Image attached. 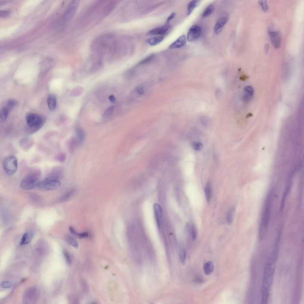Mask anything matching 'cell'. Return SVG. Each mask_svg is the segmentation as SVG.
<instances>
[{
  "label": "cell",
  "mask_w": 304,
  "mask_h": 304,
  "mask_svg": "<svg viewBox=\"0 0 304 304\" xmlns=\"http://www.w3.org/2000/svg\"><path fill=\"white\" fill-rule=\"evenodd\" d=\"M117 45V41L115 36L107 34L94 39L91 43V49L92 53L103 59H113L116 56Z\"/></svg>",
  "instance_id": "1"
},
{
  "label": "cell",
  "mask_w": 304,
  "mask_h": 304,
  "mask_svg": "<svg viewBox=\"0 0 304 304\" xmlns=\"http://www.w3.org/2000/svg\"><path fill=\"white\" fill-rule=\"evenodd\" d=\"M26 120L27 125L25 131L28 135L33 134L39 131L46 121L44 116L31 112L27 114Z\"/></svg>",
  "instance_id": "2"
},
{
  "label": "cell",
  "mask_w": 304,
  "mask_h": 304,
  "mask_svg": "<svg viewBox=\"0 0 304 304\" xmlns=\"http://www.w3.org/2000/svg\"><path fill=\"white\" fill-rule=\"evenodd\" d=\"M273 193L271 191H269L267 196L265 204L262 219L260 223L259 237L260 240L265 237L268 225L270 219Z\"/></svg>",
  "instance_id": "3"
},
{
  "label": "cell",
  "mask_w": 304,
  "mask_h": 304,
  "mask_svg": "<svg viewBox=\"0 0 304 304\" xmlns=\"http://www.w3.org/2000/svg\"><path fill=\"white\" fill-rule=\"evenodd\" d=\"M275 268L274 266L269 263H267L265 268L262 289V302L263 303H266L268 299Z\"/></svg>",
  "instance_id": "4"
},
{
  "label": "cell",
  "mask_w": 304,
  "mask_h": 304,
  "mask_svg": "<svg viewBox=\"0 0 304 304\" xmlns=\"http://www.w3.org/2000/svg\"><path fill=\"white\" fill-rule=\"evenodd\" d=\"M41 176V171L36 170L27 175L21 181L20 186L26 190H30L37 187Z\"/></svg>",
  "instance_id": "5"
},
{
  "label": "cell",
  "mask_w": 304,
  "mask_h": 304,
  "mask_svg": "<svg viewBox=\"0 0 304 304\" xmlns=\"http://www.w3.org/2000/svg\"><path fill=\"white\" fill-rule=\"evenodd\" d=\"M79 4L78 1H73L69 3L62 16L61 22L63 25L66 24L72 20Z\"/></svg>",
  "instance_id": "6"
},
{
  "label": "cell",
  "mask_w": 304,
  "mask_h": 304,
  "mask_svg": "<svg viewBox=\"0 0 304 304\" xmlns=\"http://www.w3.org/2000/svg\"><path fill=\"white\" fill-rule=\"evenodd\" d=\"M3 165L6 173L9 175H13L17 170L18 159L14 156H9L4 159Z\"/></svg>",
  "instance_id": "7"
},
{
  "label": "cell",
  "mask_w": 304,
  "mask_h": 304,
  "mask_svg": "<svg viewBox=\"0 0 304 304\" xmlns=\"http://www.w3.org/2000/svg\"><path fill=\"white\" fill-rule=\"evenodd\" d=\"M61 184L59 180L49 177L39 182L37 187L41 190L48 191L57 189Z\"/></svg>",
  "instance_id": "8"
},
{
  "label": "cell",
  "mask_w": 304,
  "mask_h": 304,
  "mask_svg": "<svg viewBox=\"0 0 304 304\" xmlns=\"http://www.w3.org/2000/svg\"><path fill=\"white\" fill-rule=\"evenodd\" d=\"M229 19V15L227 12H224L220 14L214 28V31L216 34H217L220 32Z\"/></svg>",
  "instance_id": "9"
},
{
  "label": "cell",
  "mask_w": 304,
  "mask_h": 304,
  "mask_svg": "<svg viewBox=\"0 0 304 304\" xmlns=\"http://www.w3.org/2000/svg\"><path fill=\"white\" fill-rule=\"evenodd\" d=\"M201 28L196 25H194L190 28L187 34V40L189 42L196 40L200 36L201 33Z\"/></svg>",
  "instance_id": "10"
},
{
  "label": "cell",
  "mask_w": 304,
  "mask_h": 304,
  "mask_svg": "<svg viewBox=\"0 0 304 304\" xmlns=\"http://www.w3.org/2000/svg\"><path fill=\"white\" fill-rule=\"evenodd\" d=\"M268 34L270 40L274 47L276 49L280 47L281 43V36L279 31L269 30Z\"/></svg>",
  "instance_id": "11"
},
{
  "label": "cell",
  "mask_w": 304,
  "mask_h": 304,
  "mask_svg": "<svg viewBox=\"0 0 304 304\" xmlns=\"http://www.w3.org/2000/svg\"><path fill=\"white\" fill-rule=\"evenodd\" d=\"M171 27V25L169 24H166L164 26L150 30L147 33V35L148 36L162 35L166 34Z\"/></svg>",
  "instance_id": "12"
},
{
  "label": "cell",
  "mask_w": 304,
  "mask_h": 304,
  "mask_svg": "<svg viewBox=\"0 0 304 304\" xmlns=\"http://www.w3.org/2000/svg\"><path fill=\"white\" fill-rule=\"evenodd\" d=\"M37 293L36 290L34 288H31L27 290L24 295V300L25 302H34L36 299Z\"/></svg>",
  "instance_id": "13"
},
{
  "label": "cell",
  "mask_w": 304,
  "mask_h": 304,
  "mask_svg": "<svg viewBox=\"0 0 304 304\" xmlns=\"http://www.w3.org/2000/svg\"><path fill=\"white\" fill-rule=\"evenodd\" d=\"M154 216L157 225L159 228L161 227L162 217V210L160 205L155 203L154 205Z\"/></svg>",
  "instance_id": "14"
},
{
  "label": "cell",
  "mask_w": 304,
  "mask_h": 304,
  "mask_svg": "<svg viewBox=\"0 0 304 304\" xmlns=\"http://www.w3.org/2000/svg\"><path fill=\"white\" fill-rule=\"evenodd\" d=\"M187 39L185 35L181 36L170 45L169 48L171 49H177L184 46L186 44Z\"/></svg>",
  "instance_id": "15"
},
{
  "label": "cell",
  "mask_w": 304,
  "mask_h": 304,
  "mask_svg": "<svg viewBox=\"0 0 304 304\" xmlns=\"http://www.w3.org/2000/svg\"><path fill=\"white\" fill-rule=\"evenodd\" d=\"M34 143L33 140L30 138L25 137L21 139L20 142V145L21 148L25 151L28 150Z\"/></svg>",
  "instance_id": "16"
},
{
  "label": "cell",
  "mask_w": 304,
  "mask_h": 304,
  "mask_svg": "<svg viewBox=\"0 0 304 304\" xmlns=\"http://www.w3.org/2000/svg\"><path fill=\"white\" fill-rule=\"evenodd\" d=\"M76 137L75 138L78 145H80L84 141L85 138V133L81 128L78 127L76 130Z\"/></svg>",
  "instance_id": "17"
},
{
  "label": "cell",
  "mask_w": 304,
  "mask_h": 304,
  "mask_svg": "<svg viewBox=\"0 0 304 304\" xmlns=\"http://www.w3.org/2000/svg\"><path fill=\"white\" fill-rule=\"evenodd\" d=\"M48 106L50 110L54 111L56 109L57 106V99L55 96L50 94L47 99Z\"/></svg>",
  "instance_id": "18"
},
{
  "label": "cell",
  "mask_w": 304,
  "mask_h": 304,
  "mask_svg": "<svg viewBox=\"0 0 304 304\" xmlns=\"http://www.w3.org/2000/svg\"><path fill=\"white\" fill-rule=\"evenodd\" d=\"M164 38V37L163 36L154 37L147 39V42L150 45L154 46L162 41Z\"/></svg>",
  "instance_id": "19"
},
{
  "label": "cell",
  "mask_w": 304,
  "mask_h": 304,
  "mask_svg": "<svg viewBox=\"0 0 304 304\" xmlns=\"http://www.w3.org/2000/svg\"><path fill=\"white\" fill-rule=\"evenodd\" d=\"M214 269V266L213 263L209 261L205 263L203 266V270L205 274L206 275L211 274Z\"/></svg>",
  "instance_id": "20"
},
{
  "label": "cell",
  "mask_w": 304,
  "mask_h": 304,
  "mask_svg": "<svg viewBox=\"0 0 304 304\" xmlns=\"http://www.w3.org/2000/svg\"><path fill=\"white\" fill-rule=\"evenodd\" d=\"M10 110L5 106L1 109L0 113V122L4 123L6 120L8 116Z\"/></svg>",
  "instance_id": "21"
},
{
  "label": "cell",
  "mask_w": 304,
  "mask_h": 304,
  "mask_svg": "<svg viewBox=\"0 0 304 304\" xmlns=\"http://www.w3.org/2000/svg\"><path fill=\"white\" fill-rule=\"evenodd\" d=\"M33 238V235L30 233H24L20 245H27L29 243Z\"/></svg>",
  "instance_id": "22"
},
{
  "label": "cell",
  "mask_w": 304,
  "mask_h": 304,
  "mask_svg": "<svg viewBox=\"0 0 304 304\" xmlns=\"http://www.w3.org/2000/svg\"><path fill=\"white\" fill-rule=\"evenodd\" d=\"M53 63V61L52 59L50 58L46 59L42 63V71H43V70L44 71H46V70L49 69L52 66Z\"/></svg>",
  "instance_id": "23"
},
{
  "label": "cell",
  "mask_w": 304,
  "mask_h": 304,
  "mask_svg": "<svg viewBox=\"0 0 304 304\" xmlns=\"http://www.w3.org/2000/svg\"><path fill=\"white\" fill-rule=\"evenodd\" d=\"M200 1L194 0L190 2L187 7V15H189L192 12L194 9L199 4Z\"/></svg>",
  "instance_id": "24"
},
{
  "label": "cell",
  "mask_w": 304,
  "mask_h": 304,
  "mask_svg": "<svg viewBox=\"0 0 304 304\" xmlns=\"http://www.w3.org/2000/svg\"><path fill=\"white\" fill-rule=\"evenodd\" d=\"M290 189V188L289 186L288 187L286 188L285 190L284 191L282 197L280 205V210L281 212L283 210L284 206L286 199L288 194H289Z\"/></svg>",
  "instance_id": "25"
},
{
  "label": "cell",
  "mask_w": 304,
  "mask_h": 304,
  "mask_svg": "<svg viewBox=\"0 0 304 304\" xmlns=\"http://www.w3.org/2000/svg\"><path fill=\"white\" fill-rule=\"evenodd\" d=\"M205 197L207 201L208 202L210 201L212 194V188L209 183L206 184L204 189Z\"/></svg>",
  "instance_id": "26"
},
{
  "label": "cell",
  "mask_w": 304,
  "mask_h": 304,
  "mask_svg": "<svg viewBox=\"0 0 304 304\" xmlns=\"http://www.w3.org/2000/svg\"><path fill=\"white\" fill-rule=\"evenodd\" d=\"M215 9V7L212 4H210L203 11L202 16L203 17H206L209 16L214 11Z\"/></svg>",
  "instance_id": "27"
},
{
  "label": "cell",
  "mask_w": 304,
  "mask_h": 304,
  "mask_svg": "<svg viewBox=\"0 0 304 304\" xmlns=\"http://www.w3.org/2000/svg\"><path fill=\"white\" fill-rule=\"evenodd\" d=\"M18 104L19 102L17 100L10 99L7 101L5 106L10 110L13 108L18 106Z\"/></svg>",
  "instance_id": "28"
},
{
  "label": "cell",
  "mask_w": 304,
  "mask_h": 304,
  "mask_svg": "<svg viewBox=\"0 0 304 304\" xmlns=\"http://www.w3.org/2000/svg\"><path fill=\"white\" fill-rule=\"evenodd\" d=\"M114 106H110L106 109L103 115V117L106 119L109 117L113 114L114 110Z\"/></svg>",
  "instance_id": "29"
},
{
  "label": "cell",
  "mask_w": 304,
  "mask_h": 304,
  "mask_svg": "<svg viewBox=\"0 0 304 304\" xmlns=\"http://www.w3.org/2000/svg\"><path fill=\"white\" fill-rule=\"evenodd\" d=\"M235 211L234 208L232 207L229 211L227 217V219L228 223L229 224L233 222L234 215Z\"/></svg>",
  "instance_id": "30"
},
{
  "label": "cell",
  "mask_w": 304,
  "mask_h": 304,
  "mask_svg": "<svg viewBox=\"0 0 304 304\" xmlns=\"http://www.w3.org/2000/svg\"><path fill=\"white\" fill-rule=\"evenodd\" d=\"M252 95L245 92L243 96V100L246 103H248L252 100Z\"/></svg>",
  "instance_id": "31"
},
{
  "label": "cell",
  "mask_w": 304,
  "mask_h": 304,
  "mask_svg": "<svg viewBox=\"0 0 304 304\" xmlns=\"http://www.w3.org/2000/svg\"><path fill=\"white\" fill-rule=\"evenodd\" d=\"M186 256V250L184 249H182L180 252V257L181 262L182 264L184 265L185 263Z\"/></svg>",
  "instance_id": "32"
},
{
  "label": "cell",
  "mask_w": 304,
  "mask_h": 304,
  "mask_svg": "<svg viewBox=\"0 0 304 304\" xmlns=\"http://www.w3.org/2000/svg\"><path fill=\"white\" fill-rule=\"evenodd\" d=\"M1 287L3 289H8L11 288L12 286V283L8 281H5L3 282L1 284Z\"/></svg>",
  "instance_id": "33"
},
{
  "label": "cell",
  "mask_w": 304,
  "mask_h": 304,
  "mask_svg": "<svg viewBox=\"0 0 304 304\" xmlns=\"http://www.w3.org/2000/svg\"><path fill=\"white\" fill-rule=\"evenodd\" d=\"M191 232L192 238L193 240L194 241L197 238V231L195 226L194 225L192 226Z\"/></svg>",
  "instance_id": "34"
},
{
  "label": "cell",
  "mask_w": 304,
  "mask_h": 304,
  "mask_svg": "<svg viewBox=\"0 0 304 304\" xmlns=\"http://www.w3.org/2000/svg\"><path fill=\"white\" fill-rule=\"evenodd\" d=\"M266 1H259V3L262 8L263 10L266 12L268 9V6Z\"/></svg>",
  "instance_id": "35"
},
{
  "label": "cell",
  "mask_w": 304,
  "mask_h": 304,
  "mask_svg": "<svg viewBox=\"0 0 304 304\" xmlns=\"http://www.w3.org/2000/svg\"><path fill=\"white\" fill-rule=\"evenodd\" d=\"M68 240L69 243L73 247L76 248H78V244L74 238L72 237H69L68 238Z\"/></svg>",
  "instance_id": "36"
},
{
  "label": "cell",
  "mask_w": 304,
  "mask_h": 304,
  "mask_svg": "<svg viewBox=\"0 0 304 304\" xmlns=\"http://www.w3.org/2000/svg\"><path fill=\"white\" fill-rule=\"evenodd\" d=\"M193 146L194 149L197 151L201 150L203 147L202 144L201 143L198 142L194 143Z\"/></svg>",
  "instance_id": "37"
},
{
  "label": "cell",
  "mask_w": 304,
  "mask_h": 304,
  "mask_svg": "<svg viewBox=\"0 0 304 304\" xmlns=\"http://www.w3.org/2000/svg\"><path fill=\"white\" fill-rule=\"evenodd\" d=\"M63 254L67 263L69 264H71V259L69 253L67 251H63Z\"/></svg>",
  "instance_id": "38"
},
{
  "label": "cell",
  "mask_w": 304,
  "mask_h": 304,
  "mask_svg": "<svg viewBox=\"0 0 304 304\" xmlns=\"http://www.w3.org/2000/svg\"><path fill=\"white\" fill-rule=\"evenodd\" d=\"M10 12L9 10H1L0 11V16L1 17H6L10 14Z\"/></svg>",
  "instance_id": "39"
},
{
  "label": "cell",
  "mask_w": 304,
  "mask_h": 304,
  "mask_svg": "<svg viewBox=\"0 0 304 304\" xmlns=\"http://www.w3.org/2000/svg\"><path fill=\"white\" fill-rule=\"evenodd\" d=\"M154 56V55H151L146 58L145 59H143V60L141 61L139 63V64H141L145 63L150 61L153 58Z\"/></svg>",
  "instance_id": "40"
},
{
  "label": "cell",
  "mask_w": 304,
  "mask_h": 304,
  "mask_svg": "<svg viewBox=\"0 0 304 304\" xmlns=\"http://www.w3.org/2000/svg\"><path fill=\"white\" fill-rule=\"evenodd\" d=\"M194 281L196 283L201 284L203 282V280L201 277L197 276L195 278Z\"/></svg>",
  "instance_id": "41"
},
{
  "label": "cell",
  "mask_w": 304,
  "mask_h": 304,
  "mask_svg": "<svg viewBox=\"0 0 304 304\" xmlns=\"http://www.w3.org/2000/svg\"><path fill=\"white\" fill-rule=\"evenodd\" d=\"M245 92H248L252 95H253L254 93V89L251 86H247L246 87L245 89Z\"/></svg>",
  "instance_id": "42"
},
{
  "label": "cell",
  "mask_w": 304,
  "mask_h": 304,
  "mask_svg": "<svg viewBox=\"0 0 304 304\" xmlns=\"http://www.w3.org/2000/svg\"><path fill=\"white\" fill-rule=\"evenodd\" d=\"M175 15V13H173L171 14L167 19L166 21V24H169L171 21L174 18Z\"/></svg>",
  "instance_id": "43"
},
{
  "label": "cell",
  "mask_w": 304,
  "mask_h": 304,
  "mask_svg": "<svg viewBox=\"0 0 304 304\" xmlns=\"http://www.w3.org/2000/svg\"><path fill=\"white\" fill-rule=\"evenodd\" d=\"M88 233L85 232L82 233H78L77 236L80 238H87L88 237Z\"/></svg>",
  "instance_id": "44"
},
{
  "label": "cell",
  "mask_w": 304,
  "mask_h": 304,
  "mask_svg": "<svg viewBox=\"0 0 304 304\" xmlns=\"http://www.w3.org/2000/svg\"><path fill=\"white\" fill-rule=\"evenodd\" d=\"M69 230L71 233L73 235L78 236V233L75 231V229L72 227H70Z\"/></svg>",
  "instance_id": "45"
},
{
  "label": "cell",
  "mask_w": 304,
  "mask_h": 304,
  "mask_svg": "<svg viewBox=\"0 0 304 304\" xmlns=\"http://www.w3.org/2000/svg\"><path fill=\"white\" fill-rule=\"evenodd\" d=\"M110 101L112 103H114L115 101V98L113 95H111L109 97Z\"/></svg>",
  "instance_id": "46"
},
{
  "label": "cell",
  "mask_w": 304,
  "mask_h": 304,
  "mask_svg": "<svg viewBox=\"0 0 304 304\" xmlns=\"http://www.w3.org/2000/svg\"><path fill=\"white\" fill-rule=\"evenodd\" d=\"M269 49V45L268 44H266L265 46V51L266 54L268 52Z\"/></svg>",
  "instance_id": "47"
},
{
  "label": "cell",
  "mask_w": 304,
  "mask_h": 304,
  "mask_svg": "<svg viewBox=\"0 0 304 304\" xmlns=\"http://www.w3.org/2000/svg\"><path fill=\"white\" fill-rule=\"evenodd\" d=\"M248 77L246 76H244L243 77H241L240 79L242 80L245 81L247 78H248Z\"/></svg>",
  "instance_id": "48"
},
{
  "label": "cell",
  "mask_w": 304,
  "mask_h": 304,
  "mask_svg": "<svg viewBox=\"0 0 304 304\" xmlns=\"http://www.w3.org/2000/svg\"><path fill=\"white\" fill-rule=\"evenodd\" d=\"M252 114L250 113L248 114L247 116V118H248L252 116Z\"/></svg>",
  "instance_id": "49"
}]
</instances>
